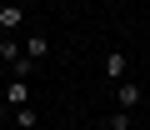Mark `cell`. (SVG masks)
I'll return each mask as SVG.
<instances>
[{
  "label": "cell",
  "instance_id": "6da1fadb",
  "mask_svg": "<svg viewBox=\"0 0 150 130\" xmlns=\"http://www.w3.org/2000/svg\"><path fill=\"white\" fill-rule=\"evenodd\" d=\"M20 50H25V60H30V65H40V60L50 55V35H40V30H30V40H25Z\"/></svg>",
  "mask_w": 150,
  "mask_h": 130
},
{
  "label": "cell",
  "instance_id": "7a4b0ae2",
  "mask_svg": "<svg viewBox=\"0 0 150 130\" xmlns=\"http://www.w3.org/2000/svg\"><path fill=\"white\" fill-rule=\"evenodd\" d=\"M140 95H145V90H140L135 80H120V85H115V110H135Z\"/></svg>",
  "mask_w": 150,
  "mask_h": 130
},
{
  "label": "cell",
  "instance_id": "3957f363",
  "mask_svg": "<svg viewBox=\"0 0 150 130\" xmlns=\"http://www.w3.org/2000/svg\"><path fill=\"white\" fill-rule=\"evenodd\" d=\"M20 25H25V5H5V0H0V30L15 35Z\"/></svg>",
  "mask_w": 150,
  "mask_h": 130
},
{
  "label": "cell",
  "instance_id": "277c9868",
  "mask_svg": "<svg viewBox=\"0 0 150 130\" xmlns=\"http://www.w3.org/2000/svg\"><path fill=\"white\" fill-rule=\"evenodd\" d=\"M125 70H130V60H125L120 50H110V55H105V80H110V85H120V80H125Z\"/></svg>",
  "mask_w": 150,
  "mask_h": 130
},
{
  "label": "cell",
  "instance_id": "5b68a950",
  "mask_svg": "<svg viewBox=\"0 0 150 130\" xmlns=\"http://www.w3.org/2000/svg\"><path fill=\"white\" fill-rule=\"evenodd\" d=\"M30 100V80H20V75H10V85H5V105L15 110V105H25Z\"/></svg>",
  "mask_w": 150,
  "mask_h": 130
},
{
  "label": "cell",
  "instance_id": "8992f818",
  "mask_svg": "<svg viewBox=\"0 0 150 130\" xmlns=\"http://www.w3.org/2000/svg\"><path fill=\"white\" fill-rule=\"evenodd\" d=\"M20 55H25V50H20V40H15V35H5V40H0V65H15Z\"/></svg>",
  "mask_w": 150,
  "mask_h": 130
},
{
  "label": "cell",
  "instance_id": "52a82bcc",
  "mask_svg": "<svg viewBox=\"0 0 150 130\" xmlns=\"http://www.w3.org/2000/svg\"><path fill=\"white\" fill-rule=\"evenodd\" d=\"M10 115H15V125H20V130H35V125H40V115H35L30 105H15Z\"/></svg>",
  "mask_w": 150,
  "mask_h": 130
},
{
  "label": "cell",
  "instance_id": "ba28073f",
  "mask_svg": "<svg viewBox=\"0 0 150 130\" xmlns=\"http://www.w3.org/2000/svg\"><path fill=\"white\" fill-rule=\"evenodd\" d=\"M110 130H130V110H110Z\"/></svg>",
  "mask_w": 150,
  "mask_h": 130
},
{
  "label": "cell",
  "instance_id": "9c48e42d",
  "mask_svg": "<svg viewBox=\"0 0 150 130\" xmlns=\"http://www.w3.org/2000/svg\"><path fill=\"white\" fill-rule=\"evenodd\" d=\"M5 5H25V0H5Z\"/></svg>",
  "mask_w": 150,
  "mask_h": 130
}]
</instances>
